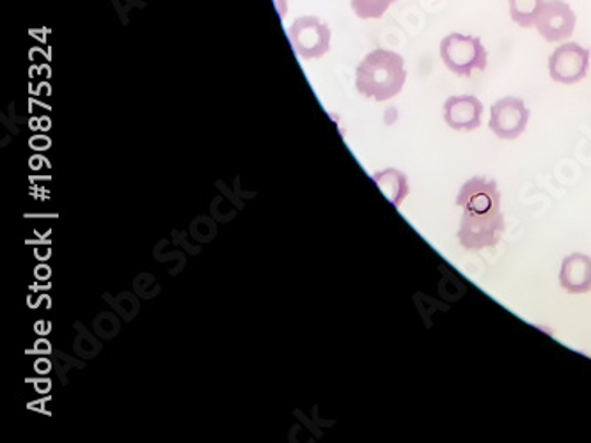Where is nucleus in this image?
Instances as JSON below:
<instances>
[{
  "label": "nucleus",
  "mask_w": 591,
  "mask_h": 443,
  "mask_svg": "<svg viewBox=\"0 0 591 443\" xmlns=\"http://www.w3.org/2000/svg\"><path fill=\"white\" fill-rule=\"evenodd\" d=\"M559 286L570 295H584L591 291V258L584 254H570L563 259Z\"/></svg>",
  "instance_id": "9d476101"
},
{
  "label": "nucleus",
  "mask_w": 591,
  "mask_h": 443,
  "mask_svg": "<svg viewBox=\"0 0 591 443\" xmlns=\"http://www.w3.org/2000/svg\"><path fill=\"white\" fill-rule=\"evenodd\" d=\"M590 58V48L579 44L559 45L549 58V75L563 86H572L587 78Z\"/></svg>",
  "instance_id": "20e7f679"
},
{
  "label": "nucleus",
  "mask_w": 591,
  "mask_h": 443,
  "mask_svg": "<svg viewBox=\"0 0 591 443\" xmlns=\"http://www.w3.org/2000/svg\"><path fill=\"white\" fill-rule=\"evenodd\" d=\"M407 81L405 61L393 50L377 48L362 59L357 66V91L366 98L377 101H387L399 95Z\"/></svg>",
  "instance_id": "f257e3e1"
},
{
  "label": "nucleus",
  "mask_w": 591,
  "mask_h": 443,
  "mask_svg": "<svg viewBox=\"0 0 591 443\" xmlns=\"http://www.w3.org/2000/svg\"><path fill=\"white\" fill-rule=\"evenodd\" d=\"M529 115L531 112L526 107L525 100L515 98V96H506L492 106L489 128L492 130L495 137L503 138V140H514L525 134Z\"/></svg>",
  "instance_id": "423d86ee"
},
{
  "label": "nucleus",
  "mask_w": 591,
  "mask_h": 443,
  "mask_svg": "<svg viewBox=\"0 0 591 443\" xmlns=\"http://www.w3.org/2000/svg\"><path fill=\"white\" fill-rule=\"evenodd\" d=\"M576 24V13L565 0H545L534 27L547 44H562L572 36Z\"/></svg>",
  "instance_id": "0eeeda50"
},
{
  "label": "nucleus",
  "mask_w": 591,
  "mask_h": 443,
  "mask_svg": "<svg viewBox=\"0 0 591 443\" xmlns=\"http://www.w3.org/2000/svg\"><path fill=\"white\" fill-rule=\"evenodd\" d=\"M505 231V214L501 211H494V213H466L464 211L457 238L466 250L477 253V250L492 248L500 244Z\"/></svg>",
  "instance_id": "7ed1b4c3"
},
{
  "label": "nucleus",
  "mask_w": 591,
  "mask_h": 443,
  "mask_svg": "<svg viewBox=\"0 0 591 443\" xmlns=\"http://www.w3.org/2000/svg\"><path fill=\"white\" fill-rule=\"evenodd\" d=\"M373 180L396 208H399L405 197L409 196V182H407L404 172L396 171V169H384V171L377 172Z\"/></svg>",
  "instance_id": "9b49d317"
},
{
  "label": "nucleus",
  "mask_w": 591,
  "mask_h": 443,
  "mask_svg": "<svg viewBox=\"0 0 591 443\" xmlns=\"http://www.w3.org/2000/svg\"><path fill=\"white\" fill-rule=\"evenodd\" d=\"M481 115L483 103L477 96H452L444 103V121L455 132H475L480 128Z\"/></svg>",
  "instance_id": "1a4fd4ad"
},
{
  "label": "nucleus",
  "mask_w": 591,
  "mask_h": 443,
  "mask_svg": "<svg viewBox=\"0 0 591 443\" xmlns=\"http://www.w3.org/2000/svg\"><path fill=\"white\" fill-rule=\"evenodd\" d=\"M444 66L457 77H471L475 72H485L489 52L478 36L452 33L441 41Z\"/></svg>",
  "instance_id": "f03ea898"
},
{
  "label": "nucleus",
  "mask_w": 591,
  "mask_h": 443,
  "mask_svg": "<svg viewBox=\"0 0 591 443\" xmlns=\"http://www.w3.org/2000/svg\"><path fill=\"white\" fill-rule=\"evenodd\" d=\"M398 0H352V10L359 19L377 20L385 15V11Z\"/></svg>",
  "instance_id": "ddd939ff"
},
{
  "label": "nucleus",
  "mask_w": 591,
  "mask_h": 443,
  "mask_svg": "<svg viewBox=\"0 0 591 443\" xmlns=\"http://www.w3.org/2000/svg\"><path fill=\"white\" fill-rule=\"evenodd\" d=\"M543 2L545 0H508L509 16L519 27L531 29L537 25Z\"/></svg>",
  "instance_id": "f8f14e48"
},
{
  "label": "nucleus",
  "mask_w": 591,
  "mask_h": 443,
  "mask_svg": "<svg viewBox=\"0 0 591 443\" xmlns=\"http://www.w3.org/2000/svg\"><path fill=\"white\" fill-rule=\"evenodd\" d=\"M457 206L466 213H494L501 211V192L494 180L475 176L458 190Z\"/></svg>",
  "instance_id": "6e6552de"
},
{
  "label": "nucleus",
  "mask_w": 591,
  "mask_h": 443,
  "mask_svg": "<svg viewBox=\"0 0 591 443\" xmlns=\"http://www.w3.org/2000/svg\"><path fill=\"white\" fill-rule=\"evenodd\" d=\"M290 39L303 59H320L331 48V29L317 16H303L290 27Z\"/></svg>",
  "instance_id": "39448f33"
}]
</instances>
